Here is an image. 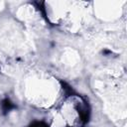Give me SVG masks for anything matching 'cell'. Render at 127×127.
Wrapping results in <instances>:
<instances>
[{
    "instance_id": "obj_1",
    "label": "cell",
    "mask_w": 127,
    "mask_h": 127,
    "mask_svg": "<svg viewBox=\"0 0 127 127\" xmlns=\"http://www.w3.org/2000/svg\"><path fill=\"white\" fill-rule=\"evenodd\" d=\"M15 106L14 104L9 100V99H4L2 101V109H3V112L4 114H6L7 112H9L11 109H13Z\"/></svg>"
},
{
    "instance_id": "obj_2",
    "label": "cell",
    "mask_w": 127,
    "mask_h": 127,
    "mask_svg": "<svg viewBox=\"0 0 127 127\" xmlns=\"http://www.w3.org/2000/svg\"><path fill=\"white\" fill-rule=\"evenodd\" d=\"M78 113L80 115V118L83 122H86L88 121V118H89V115H88V111L86 109H79L78 110Z\"/></svg>"
},
{
    "instance_id": "obj_3",
    "label": "cell",
    "mask_w": 127,
    "mask_h": 127,
    "mask_svg": "<svg viewBox=\"0 0 127 127\" xmlns=\"http://www.w3.org/2000/svg\"><path fill=\"white\" fill-rule=\"evenodd\" d=\"M61 83H62V86H63V89L65 91V93L67 94V95H71V94H73V91H72V88L68 85V84H66L65 82H63V81H61Z\"/></svg>"
},
{
    "instance_id": "obj_4",
    "label": "cell",
    "mask_w": 127,
    "mask_h": 127,
    "mask_svg": "<svg viewBox=\"0 0 127 127\" xmlns=\"http://www.w3.org/2000/svg\"><path fill=\"white\" fill-rule=\"evenodd\" d=\"M30 127H32V126H30Z\"/></svg>"
}]
</instances>
